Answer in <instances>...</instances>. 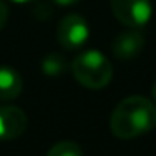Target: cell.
Here are the masks:
<instances>
[{"mask_svg": "<svg viewBox=\"0 0 156 156\" xmlns=\"http://www.w3.org/2000/svg\"><path fill=\"white\" fill-rule=\"evenodd\" d=\"M109 126L116 138L134 139L156 128V106L143 96H128L112 109Z\"/></svg>", "mask_w": 156, "mask_h": 156, "instance_id": "6da1fadb", "label": "cell"}, {"mask_svg": "<svg viewBox=\"0 0 156 156\" xmlns=\"http://www.w3.org/2000/svg\"><path fill=\"white\" fill-rule=\"evenodd\" d=\"M76 81L87 89H102L112 79V66L99 51H86L72 61Z\"/></svg>", "mask_w": 156, "mask_h": 156, "instance_id": "7a4b0ae2", "label": "cell"}, {"mask_svg": "<svg viewBox=\"0 0 156 156\" xmlns=\"http://www.w3.org/2000/svg\"><path fill=\"white\" fill-rule=\"evenodd\" d=\"M114 17L126 27L139 29L151 19V0H109Z\"/></svg>", "mask_w": 156, "mask_h": 156, "instance_id": "3957f363", "label": "cell"}, {"mask_svg": "<svg viewBox=\"0 0 156 156\" xmlns=\"http://www.w3.org/2000/svg\"><path fill=\"white\" fill-rule=\"evenodd\" d=\"M89 39V25L84 17L77 14L66 15L57 27V41L64 49H77Z\"/></svg>", "mask_w": 156, "mask_h": 156, "instance_id": "277c9868", "label": "cell"}, {"mask_svg": "<svg viewBox=\"0 0 156 156\" xmlns=\"http://www.w3.org/2000/svg\"><path fill=\"white\" fill-rule=\"evenodd\" d=\"M27 128V116L17 106H0V139H15Z\"/></svg>", "mask_w": 156, "mask_h": 156, "instance_id": "5b68a950", "label": "cell"}, {"mask_svg": "<svg viewBox=\"0 0 156 156\" xmlns=\"http://www.w3.org/2000/svg\"><path fill=\"white\" fill-rule=\"evenodd\" d=\"M144 47V35L134 27L121 32L112 41V54L121 61H129L136 57Z\"/></svg>", "mask_w": 156, "mask_h": 156, "instance_id": "8992f818", "label": "cell"}, {"mask_svg": "<svg viewBox=\"0 0 156 156\" xmlns=\"http://www.w3.org/2000/svg\"><path fill=\"white\" fill-rule=\"evenodd\" d=\"M22 92V77L10 67H0V99L10 101Z\"/></svg>", "mask_w": 156, "mask_h": 156, "instance_id": "52a82bcc", "label": "cell"}, {"mask_svg": "<svg viewBox=\"0 0 156 156\" xmlns=\"http://www.w3.org/2000/svg\"><path fill=\"white\" fill-rule=\"evenodd\" d=\"M66 59L61 54H49L42 61V71L47 76H61L66 71Z\"/></svg>", "mask_w": 156, "mask_h": 156, "instance_id": "ba28073f", "label": "cell"}, {"mask_svg": "<svg viewBox=\"0 0 156 156\" xmlns=\"http://www.w3.org/2000/svg\"><path fill=\"white\" fill-rule=\"evenodd\" d=\"M45 156H82V149L74 141H61L52 146Z\"/></svg>", "mask_w": 156, "mask_h": 156, "instance_id": "9c48e42d", "label": "cell"}, {"mask_svg": "<svg viewBox=\"0 0 156 156\" xmlns=\"http://www.w3.org/2000/svg\"><path fill=\"white\" fill-rule=\"evenodd\" d=\"M47 7V2H42V4H39L37 7H35L34 10V15L37 19H47L49 15H51V9H45Z\"/></svg>", "mask_w": 156, "mask_h": 156, "instance_id": "30bf717a", "label": "cell"}, {"mask_svg": "<svg viewBox=\"0 0 156 156\" xmlns=\"http://www.w3.org/2000/svg\"><path fill=\"white\" fill-rule=\"evenodd\" d=\"M7 19H9V9L7 5L0 0V30L5 27V24H7Z\"/></svg>", "mask_w": 156, "mask_h": 156, "instance_id": "8fae6325", "label": "cell"}, {"mask_svg": "<svg viewBox=\"0 0 156 156\" xmlns=\"http://www.w3.org/2000/svg\"><path fill=\"white\" fill-rule=\"evenodd\" d=\"M54 2L59 5H74V4H77L79 0H54Z\"/></svg>", "mask_w": 156, "mask_h": 156, "instance_id": "7c38bea8", "label": "cell"}, {"mask_svg": "<svg viewBox=\"0 0 156 156\" xmlns=\"http://www.w3.org/2000/svg\"><path fill=\"white\" fill-rule=\"evenodd\" d=\"M151 94H153V99L156 101V82H154V86H153V91H151Z\"/></svg>", "mask_w": 156, "mask_h": 156, "instance_id": "4fadbf2b", "label": "cell"}, {"mask_svg": "<svg viewBox=\"0 0 156 156\" xmlns=\"http://www.w3.org/2000/svg\"><path fill=\"white\" fill-rule=\"evenodd\" d=\"M14 2H17V4H25V2H30V0H14Z\"/></svg>", "mask_w": 156, "mask_h": 156, "instance_id": "5bb4252c", "label": "cell"}]
</instances>
